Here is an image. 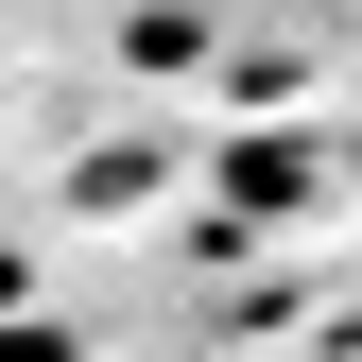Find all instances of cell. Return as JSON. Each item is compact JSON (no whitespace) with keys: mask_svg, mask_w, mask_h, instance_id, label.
<instances>
[]
</instances>
